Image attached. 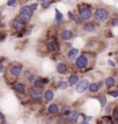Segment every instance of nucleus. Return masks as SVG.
I'll use <instances>...</instances> for the list:
<instances>
[{
  "mask_svg": "<svg viewBox=\"0 0 118 124\" xmlns=\"http://www.w3.org/2000/svg\"><path fill=\"white\" fill-rule=\"evenodd\" d=\"M109 17V12L105 9V8H98L96 12H95V19L100 22H104L108 20Z\"/></svg>",
  "mask_w": 118,
  "mask_h": 124,
  "instance_id": "nucleus-1",
  "label": "nucleus"
},
{
  "mask_svg": "<svg viewBox=\"0 0 118 124\" xmlns=\"http://www.w3.org/2000/svg\"><path fill=\"white\" fill-rule=\"evenodd\" d=\"M31 15H32V9L30 6H23V7H21V9H20V16H21L22 20L28 21V20H30Z\"/></svg>",
  "mask_w": 118,
  "mask_h": 124,
  "instance_id": "nucleus-2",
  "label": "nucleus"
},
{
  "mask_svg": "<svg viewBox=\"0 0 118 124\" xmlns=\"http://www.w3.org/2000/svg\"><path fill=\"white\" fill-rule=\"evenodd\" d=\"M79 15H80V17L82 20H90L91 15H93L90 7H88V6H82V7H80Z\"/></svg>",
  "mask_w": 118,
  "mask_h": 124,
  "instance_id": "nucleus-3",
  "label": "nucleus"
},
{
  "mask_svg": "<svg viewBox=\"0 0 118 124\" xmlns=\"http://www.w3.org/2000/svg\"><path fill=\"white\" fill-rule=\"evenodd\" d=\"M75 65L78 69H85L87 65H88V58H87L85 54H82L80 57H76V60H75Z\"/></svg>",
  "mask_w": 118,
  "mask_h": 124,
  "instance_id": "nucleus-4",
  "label": "nucleus"
},
{
  "mask_svg": "<svg viewBox=\"0 0 118 124\" xmlns=\"http://www.w3.org/2000/svg\"><path fill=\"white\" fill-rule=\"evenodd\" d=\"M24 26H26V22L22 19H15L12 22V28L15 29V30H21L24 28Z\"/></svg>",
  "mask_w": 118,
  "mask_h": 124,
  "instance_id": "nucleus-5",
  "label": "nucleus"
},
{
  "mask_svg": "<svg viewBox=\"0 0 118 124\" xmlns=\"http://www.w3.org/2000/svg\"><path fill=\"white\" fill-rule=\"evenodd\" d=\"M88 87H89V82L88 80L86 79H83V80H81L80 82H78V86H76V92L78 93H83L86 89H88Z\"/></svg>",
  "mask_w": 118,
  "mask_h": 124,
  "instance_id": "nucleus-6",
  "label": "nucleus"
},
{
  "mask_svg": "<svg viewBox=\"0 0 118 124\" xmlns=\"http://www.w3.org/2000/svg\"><path fill=\"white\" fill-rule=\"evenodd\" d=\"M29 96H30V99L35 100V101H37V100H39V99H41V96H42V93H41V91H39V88L34 87V88H31V89L29 91Z\"/></svg>",
  "mask_w": 118,
  "mask_h": 124,
  "instance_id": "nucleus-7",
  "label": "nucleus"
},
{
  "mask_svg": "<svg viewBox=\"0 0 118 124\" xmlns=\"http://www.w3.org/2000/svg\"><path fill=\"white\" fill-rule=\"evenodd\" d=\"M9 72L13 77H19L22 73V66L21 65H13L9 69Z\"/></svg>",
  "mask_w": 118,
  "mask_h": 124,
  "instance_id": "nucleus-8",
  "label": "nucleus"
},
{
  "mask_svg": "<svg viewBox=\"0 0 118 124\" xmlns=\"http://www.w3.org/2000/svg\"><path fill=\"white\" fill-rule=\"evenodd\" d=\"M72 37H73L72 30H70V29L63 30V32H61V39H63V41H68V39H71Z\"/></svg>",
  "mask_w": 118,
  "mask_h": 124,
  "instance_id": "nucleus-9",
  "label": "nucleus"
},
{
  "mask_svg": "<svg viewBox=\"0 0 118 124\" xmlns=\"http://www.w3.org/2000/svg\"><path fill=\"white\" fill-rule=\"evenodd\" d=\"M78 117H79V113L78 111H71V113H68L67 119H68V122H71V123H75L78 121Z\"/></svg>",
  "mask_w": 118,
  "mask_h": 124,
  "instance_id": "nucleus-10",
  "label": "nucleus"
},
{
  "mask_svg": "<svg viewBox=\"0 0 118 124\" xmlns=\"http://www.w3.org/2000/svg\"><path fill=\"white\" fill-rule=\"evenodd\" d=\"M46 48H48L49 51H56V50L58 49V44H57V42H56V39H51V41H49Z\"/></svg>",
  "mask_w": 118,
  "mask_h": 124,
  "instance_id": "nucleus-11",
  "label": "nucleus"
},
{
  "mask_svg": "<svg viewBox=\"0 0 118 124\" xmlns=\"http://www.w3.org/2000/svg\"><path fill=\"white\" fill-rule=\"evenodd\" d=\"M48 111H49V114H52V115H56V114H58V111H59L58 104H57V103H51V104L49 106Z\"/></svg>",
  "mask_w": 118,
  "mask_h": 124,
  "instance_id": "nucleus-12",
  "label": "nucleus"
},
{
  "mask_svg": "<svg viewBox=\"0 0 118 124\" xmlns=\"http://www.w3.org/2000/svg\"><path fill=\"white\" fill-rule=\"evenodd\" d=\"M57 72L60 73V74H64L67 72V65L65 64V63H59L57 65Z\"/></svg>",
  "mask_w": 118,
  "mask_h": 124,
  "instance_id": "nucleus-13",
  "label": "nucleus"
},
{
  "mask_svg": "<svg viewBox=\"0 0 118 124\" xmlns=\"http://www.w3.org/2000/svg\"><path fill=\"white\" fill-rule=\"evenodd\" d=\"M53 97H54L53 91H51V89H46V91L44 92V99H45L46 101H51V100H53Z\"/></svg>",
  "mask_w": 118,
  "mask_h": 124,
  "instance_id": "nucleus-14",
  "label": "nucleus"
},
{
  "mask_svg": "<svg viewBox=\"0 0 118 124\" xmlns=\"http://www.w3.org/2000/svg\"><path fill=\"white\" fill-rule=\"evenodd\" d=\"M78 54H79V50L78 49H71L68 51V54H67V57H68V59H74V58L78 57Z\"/></svg>",
  "mask_w": 118,
  "mask_h": 124,
  "instance_id": "nucleus-15",
  "label": "nucleus"
},
{
  "mask_svg": "<svg viewBox=\"0 0 118 124\" xmlns=\"http://www.w3.org/2000/svg\"><path fill=\"white\" fill-rule=\"evenodd\" d=\"M14 89L17 93H20V94H23L26 92V87H24L23 84H16V85H14Z\"/></svg>",
  "mask_w": 118,
  "mask_h": 124,
  "instance_id": "nucleus-16",
  "label": "nucleus"
},
{
  "mask_svg": "<svg viewBox=\"0 0 118 124\" xmlns=\"http://www.w3.org/2000/svg\"><path fill=\"white\" fill-rule=\"evenodd\" d=\"M78 82H79V78H78V76L73 74V76L68 77V85L73 86V85H76Z\"/></svg>",
  "mask_w": 118,
  "mask_h": 124,
  "instance_id": "nucleus-17",
  "label": "nucleus"
},
{
  "mask_svg": "<svg viewBox=\"0 0 118 124\" xmlns=\"http://www.w3.org/2000/svg\"><path fill=\"white\" fill-rule=\"evenodd\" d=\"M115 84H116V81H115V79H113L112 77H108L107 79H105V86H107L108 88L113 87L115 86Z\"/></svg>",
  "mask_w": 118,
  "mask_h": 124,
  "instance_id": "nucleus-18",
  "label": "nucleus"
},
{
  "mask_svg": "<svg viewBox=\"0 0 118 124\" xmlns=\"http://www.w3.org/2000/svg\"><path fill=\"white\" fill-rule=\"evenodd\" d=\"M83 29H85L86 31H88V32H93V31H95V24H94V23H91V22H88V23L85 24Z\"/></svg>",
  "mask_w": 118,
  "mask_h": 124,
  "instance_id": "nucleus-19",
  "label": "nucleus"
},
{
  "mask_svg": "<svg viewBox=\"0 0 118 124\" xmlns=\"http://www.w3.org/2000/svg\"><path fill=\"white\" fill-rule=\"evenodd\" d=\"M98 88H100V86H98V84H96V82H93V84H90V85H89V87H88V89H89L91 93H96L97 91H98Z\"/></svg>",
  "mask_w": 118,
  "mask_h": 124,
  "instance_id": "nucleus-20",
  "label": "nucleus"
},
{
  "mask_svg": "<svg viewBox=\"0 0 118 124\" xmlns=\"http://www.w3.org/2000/svg\"><path fill=\"white\" fill-rule=\"evenodd\" d=\"M44 85H45V81L44 80H42V79H37V80L34 82V86L36 87V88H43L44 87Z\"/></svg>",
  "mask_w": 118,
  "mask_h": 124,
  "instance_id": "nucleus-21",
  "label": "nucleus"
},
{
  "mask_svg": "<svg viewBox=\"0 0 118 124\" xmlns=\"http://www.w3.org/2000/svg\"><path fill=\"white\" fill-rule=\"evenodd\" d=\"M63 19H64L63 14H61L58 9H56V21H57V22H61V21H63Z\"/></svg>",
  "mask_w": 118,
  "mask_h": 124,
  "instance_id": "nucleus-22",
  "label": "nucleus"
},
{
  "mask_svg": "<svg viewBox=\"0 0 118 124\" xmlns=\"http://www.w3.org/2000/svg\"><path fill=\"white\" fill-rule=\"evenodd\" d=\"M58 87L60 89H66V88L68 87V82H66V81H59Z\"/></svg>",
  "mask_w": 118,
  "mask_h": 124,
  "instance_id": "nucleus-23",
  "label": "nucleus"
},
{
  "mask_svg": "<svg viewBox=\"0 0 118 124\" xmlns=\"http://www.w3.org/2000/svg\"><path fill=\"white\" fill-rule=\"evenodd\" d=\"M98 101H100V104H101V107H102V108L107 104V99H105L104 96H101L100 99H98Z\"/></svg>",
  "mask_w": 118,
  "mask_h": 124,
  "instance_id": "nucleus-24",
  "label": "nucleus"
},
{
  "mask_svg": "<svg viewBox=\"0 0 118 124\" xmlns=\"http://www.w3.org/2000/svg\"><path fill=\"white\" fill-rule=\"evenodd\" d=\"M50 4H51V1H50V0H43L41 5H42L43 8H48L49 6H50Z\"/></svg>",
  "mask_w": 118,
  "mask_h": 124,
  "instance_id": "nucleus-25",
  "label": "nucleus"
},
{
  "mask_svg": "<svg viewBox=\"0 0 118 124\" xmlns=\"http://www.w3.org/2000/svg\"><path fill=\"white\" fill-rule=\"evenodd\" d=\"M109 94L113 97H118V91H112V92H110Z\"/></svg>",
  "mask_w": 118,
  "mask_h": 124,
  "instance_id": "nucleus-26",
  "label": "nucleus"
},
{
  "mask_svg": "<svg viewBox=\"0 0 118 124\" xmlns=\"http://www.w3.org/2000/svg\"><path fill=\"white\" fill-rule=\"evenodd\" d=\"M113 118L118 119V108H116L115 110H113Z\"/></svg>",
  "mask_w": 118,
  "mask_h": 124,
  "instance_id": "nucleus-27",
  "label": "nucleus"
},
{
  "mask_svg": "<svg viewBox=\"0 0 118 124\" xmlns=\"http://www.w3.org/2000/svg\"><path fill=\"white\" fill-rule=\"evenodd\" d=\"M7 5L8 6H15L16 5V0H9V1L7 2Z\"/></svg>",
  "mask_w": 118,
  "mask_h": 124,
  "instance_id": "nucleus-28",
  "label": "nucleus"
},
{
  "mask_svg": "<svg viewBox=\"0 0 118 124\" xmlns=\"http://www.w3.org/2000/svg\"><path fill=\"white\" fill-rule=\"evenodd\" d=\"M111 24L112 26H118V17H115L112 20V22H111Z\"/></svg>",
  "mask_w": 118,
  "mask_h": 124,
  "instance_id": "nucleus-29",
  "label": "nucleus"
},
{
  "mask_svg": "<svg viewBox=\"0 0 118 124\" xmlns=\"http://www.w3.org/2000/svg\"><path fill=\"white\" fill-rule=\"evenodd\" d=\"M29 81L31 82V84H34L35 81H36V78H35V76H31L30 78H29Z\"/></svg>",
  "mask_w": 118,
  "mask_h": 124,
  "instance_id": "nucleus-30",
  "label": "nucleus"
},
{
  "mask_svg": "<svg viewBox=\"0 0 118 124\" xmlns=\"http://www.w3.org/2000/svg\"><path fill=\"white\" fill-rule=\"evenodd\" d=\"M30 7H31V9H32V11H35V9L37 8V4H34V5H31Z\"/></svg>",
  "mask_w": 118,
  "mask_h": 124,
  "instance_id": "nucleus-31",
  "label": "nucleus"
},
{
  "mask_svg": "<svg viewBox=\"0 0 118 124\" xmlns=\"http://www.w3.org/2000/svg\"><path fill=\"white\" fill-rule=\"evenodd\" d=\"M2 71H4V65L0 64V72H2Z\"/></svg>",
  "mask_w": 118,
  "mask_h": 124,
  "instance_id": "nucleus-32",
  "label": "nucleus"
},
{
  "mask_svg": "<svg viewBox=\"0 0 118 124\" xmlns=\"http://www.w3.org/2000/svg\"><path fill=\"white\" fill-rule=\"evenodd\" d=\"M109 64L111 65V66H115V63H113V62H111V60H109Z\"/></svg>",
  "mask_w": 118,
  "mask_h": 124,
  "instance_id": "nucleus-33",
  "label": "nucleus"
},
{
  "mask_svg": "<svg viewBox=\"0 0 118 124\" xmlns=\"http://www.w3.org/2000/svg\"><path fill=\"white\" fill-rule=\"evenodd\" d=\"M82 124H88V123H87V122H86V121H85V122H83V123H82Z\"/></svg>",
  "mask_w": 118,
  "mask_h": 124,
  "instance_id": "nucleus-34",
  "label": "nucleus"
},
{
  "mask_svg": "<svg viewBox=\"0 0 118 124\" xmlns=\"http://www.w3.org/2000/svg\"><path fill=\"white\" fill-rule=\"evenodd\" d=\"M0 24H1V23H0Z\"/></svg>",
  "mask_w": 118,
  "mask_h": 124,
  "instance_id": "nucleus-35",
  "label": "nucleus"
}]
</instances>
